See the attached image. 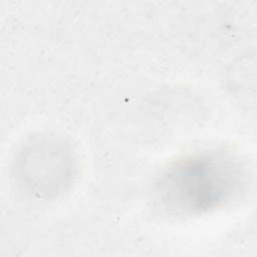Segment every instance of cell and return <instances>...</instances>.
<instances>
[{"mask_svg":"<svg viewBox=\"0 0 257 257\" xmlns=\"http://www.w3.org/2000/svg\"><path fill=\"white\" fill-rule=\"evenodd\" d=\"M240 168L223 155L191 157L174 165L161 181V195L172 209L206 212L230 201L242 185Z\"/></svg>","mask_w":257,"mask_h":257,"instance_id":"6da1fadb","label":"cell"}]
</instances>
